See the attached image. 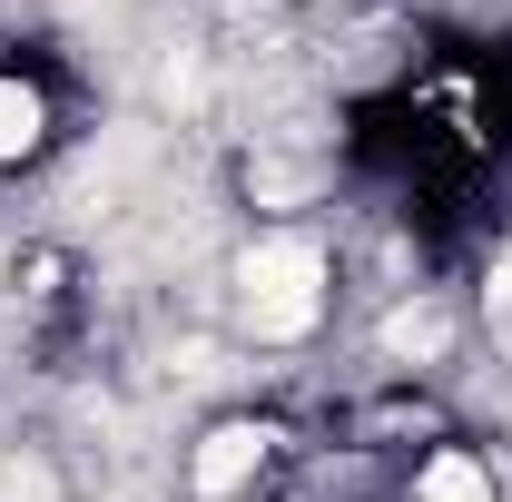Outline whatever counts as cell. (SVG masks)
Here are the masks:
<instances>
[{
    "label": "cell",
    "mask_w": 512,
    "mask_h": 502,
    "mask_svg": "<svg viewBox=\"0 0 512 502\" xmlns=\"http://www.w3.org/2000/svg\"><path fill=\"white\" fill-rule=\"evenodd\" d=\"M237 286H247V325L266 345H286L325 315V247L316 237H266V247H247Z\"/></svg>",
    "instance_id": "1"
},
{
    "label": "cell",
    "mask_w": 512,
    "mask_h": 502,
    "mask_svg": "<svg viewBox=\"0 0 512 502\" xmlns=\"http://www.w3.org/2000/svg\"><path fill=\"white\" fill-rule=\"evenodd\" d=\"M414 502H493V473H483L473 453H434V473H424Z\"/></svg>",
    "instance_id": "3"
},
{
    "label": "cell",
    "mask_w": 512,
    "mask_h": 502,
    "mask_svg": "<svg viewBox=\"0 0 512 502\" xmlns=\"http://www.w3.org/2000/svg\"><path fill=\"white\" fill-rule=\"evenodd\" d=\"M493 296H503V306H512V256H503V266H493Z\"/></svg>",
    "instance_id": "6"
},
{
    "label": "cell",
    "mask_w": 512,
    "mask_h": 502,
    "mask_svg": "<svg viewBox=\"0 0 512 502\" xmlns=\"http://www.w3.org/2000/svg\"><path fill=\"white\" fill-rule=\"evenodd\" d=\"M384 345H394V355H444V315H434V306H404L394 325H384Z\"/></svg>",
    "instance_id": "5"
},
{
    "label": "cell",
    "mask_w": 512,
    "mask_h": 502,
    "mask_svg": "<svg viewBox=\"0 0 512 502\" xmlns=\"http://www.w3.org/2000/svg\"><path fill=\"white\" fill-rule=\"evenodd\" d=\"M40 148V89L0 79V158H30Z\"/></svg>",
    "instance_id": "4"
},
{
    "label": "cell",
    "mask_w": 512,
    "mask_h": 502,
    "mask_svg": "<svg viewBox=\"0 0 512 502\" xmlns=\"http://www.w3.org/2000/svg\"><path fill=\"white\" fill-rule=\"evenodd\" d=\"M266 424H217V434H207V453H197V493H237V483H247L256 463H266Z\"/></svg>",
    "instance_id": "2"
}]
</instances>
